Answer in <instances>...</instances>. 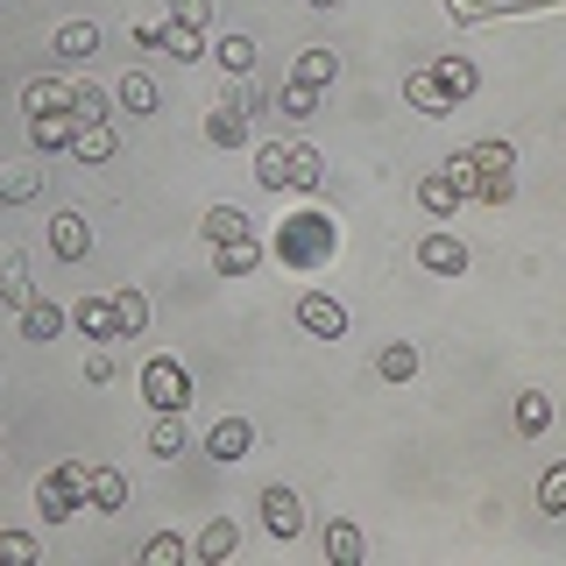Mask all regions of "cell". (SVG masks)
Instances as JSON below:
<instances>
[{"label": "cell", "mask_w": 566, "mask_h": 566, "mask_svg": "<svg viewBox=\"0 0 566 566\" xmlns=\"http://www.w3.org/2000/svg\"><path fill=\"white\" fill-rule=\"evenodd\" d=\"M318 177H326V164H318V149L312 142H262L255 149V185H270V191H318Z\"/></svg>", "instance_id": "1"}, {"label": "cell", "mask_w": 566, "mask_h": 566, "mask_svg": "<svg viewBox=\"0 0 566 566\" xmlns=\"http://www.w3.org/2000/svg\"><path fill=\"white\" fill-rule=\"evenodd\" d=\"M460 199H474V170H468V156H453L447 170H432V177L418 185V206H424V212H453Z\"/></svg>", "instance_id": "2"}, {"label": "cell", "mask_w": 566, "mask_h": 566, "mask_svg": "<svg viewBox=\"0 0 566 566\" xmlns=\"http://www.w3.org/2000/svg\"><path fill=\"white\" fill-rule=\"evenodd\" d=\"M78 495H85V468H50L43 482H35V510L57 524V517H71V510H78Z\"/></svg>", "instance_id": "3"}, {"label": "cell", "mask_w": 566, "mask_h": 566, "mask_svg": "<svg viewBox=\"0 0 566 566\" xmlns=\"http://www.w3.org/2000/svg\"><path fill=\"white\" fill-rule=\"evenodd\" d=\"M142 397H149L156 411H185V403H191V376L177 361H149V368H142Z\"/></svg>", "instance_id": "4"}, {"label": "cell", "mask_w": 566, "mask_h": 566, "mask_svg": "<svg viewBox=\"0 0 566 566\" xmlns=\"http://www.w3.org/2000/svg\"><path fill=\"white\" fill-rule=\"evenodd\" d=\"M262 531H270V538H297V531H305V503H297L283 482L262 489Z\"/></svg>", "instance_id": "5"}, {"label": "cell", "mask_w": 566, "mask_h": 566, "mask_svg": "<svg viewBox=\"0 0 566 566\" xmlns=\"http://www.w3.org/2000/svg\"><path fill=\"white\" fill-rule=\"evenodd\" d=\"M297 326L340 340V333H347V305H340V297H326V291H305V297H297Z\"/></svg>", "instance_id": "6"}, {"label": "cell", "mask_w": 566, "mask_h": 566, "mask_svg": "<svg viewBox=\"0 0 566 566\" xmlns=\"http://www.w3.org/2000/svg\"><path fill=\"white\" fill-rule=\"evenodd\" d=\"M418 262L432 276H460V270H468V241H460V234H424L418 241Z\"/></svg>", "instance_id": "7"}, {"label": "cell", "mask_w": 566, "mask_h": 566, "mask_svg": "<svg viewBox=\"0 0 566 566\" xmlns=\"http://www.w3.org/2000/svg\"><path fill=\"white\" fill-rule=\"evenodd\" d=\"M50 248H57L64 262H85L93 255V227H85L78 212H57V220H50Z\"/></svg>", "instance_id": "8"}, {"label": "cell", "mask_w": 566, "mask_h": 566, "mask_svg": "<svg viewBox=\"0 0 566 566\" xmlns=\"http://www.w3.org/2000/svg\"><path fill=\"white\" fill-rule=\"evenodd\" d=\"M206 135L220 142V149H234V142H248V114H241V99H234V93H220V99H212V120H206Z\"/></svg>", "instance_id": "9"}, {"label": "cell", "mask_w": 566, "mask_h": 566, "mask_svg": "<svg viewBox=\"0 0 566 566\" xmlns=\"http://www.w3.org/2000/svg\"><path fill=\"white\" fill-rule=\"evenodd\" d=\"M248 439H255V424H248V418H220V424L206 432V453H212V460H241Z\"/></svg>", "instance_id": "10"}, {"label": "cell", "mask_w": 566, "mask_h": 566, "mask_svg": "<svg viewBox=\"0 0 566 566\" xmlns=\"http://www.w3.org/2000/svg\"><path fill=\"white\" fill-rule=\"evenodd\" d=\"M22 106H29V114H71V78H29Z\"/></svg>", "instance_id": "11"}, {"label": "cell", "mask_w": 566, "mask_h": 566, "mask_svg": "<svg viewBox=\"0 0 566 566\" xmlns=\"http://www.w3.org/2000/svg\"><path fill=\"white\" fill-rule=\"evenodd\" d=\"M212 262H220V276H248L262 262V248L255 234H234V241H212Z\"/></svg>", "instance_id": "12"}, {"label": "cell", "mask_w": 566, "mask_h": 566, "mask_svg": "<svg viewBox=\"0 0 566 566\" xmlns=\"http://www.w3.org/2000/svg\"><path fill=\"white\" fill-rule=\"evenodd\" d=\"M0 297H8L14 312L29 305V255L22 248H0Z\"/></svg>", "instance_id": "13"}, {"label": "cell", "mask_w": 566, "mask_h": 566, "mask_svg": "<svg viewBox=\"0 0 566 566\" xmlns=\"http://www.w3.org/2000/svg\"><path fill=\"white\" fill-rule=\"evenodd\" d=\"M64 326H71L64 305H43V297H29V305H22V333H29V340H57Z\"/></svg>", "instance_id": "14"}, {"label": "cell", "mask_w": 566, "mask_h": 566, "mask_svg": "<svg viewBox=\"0 0 566 566\" xmlns=\"http://www.w3.org/2000/svg\"><path fill=\"white\" fill-rule=\"evenodd\" d=\"M85 495H93L99 510H120L128 503V474L120 468H85Z\"/></svg>", "instance_id": "15"}, {"label": "cell", "mask_w": 566, "mask_h": 566, "mask_svg": "<svg viewBox=\"0 0 566 566\" xmlns=\"http://www.w3.org/2000/svg\"><path fill=\"white\" fill-rule=\"evenodd\" d=\"M71 149H78L85 164H106V156H114V128H106V120H78V128H71Z\"/></svg>", "instance_id": "16"}, {"label": "cell", "mask_w": 566, "mask_h": 566, "mask_svg": "<svg viewBox=\"0 0 566 566\" xmlns=\"http://www.w3.org/2000/svg\"><path fill=\"white\" fill-rule=\"evenodd\" d=\"M403 99L411 106H424V114H447V85H439V71H411V85H403Z\"/></svg>", "instance_id": "17"}, {"label": "cell", "mask_w": 566, "mask_h": 566, "mask_svg": "<svg viewBox=\"0 0 566 566\" xmlns=\"http://www.w3.org/2000/svg\"><path fill=\"white\" fill-rule=\"evenodd\" d=\"M71 128H78V114H35L29 120V135H35V149H64Z\"/></svg>", "instance_id": "18"}, {"label": "cell", "mask_w": 566, "mask_h": 566, "mask_svg": "<svg viewBox=\"0 0 566 566\" xmlns=\"http://www.w3.org/2000/svg\"><path fill=\"white\" fill-rule=\"evenodd\" d=\"M234 545H241V531L227 524V517H212V524L199 531V559H234Z\"/></svg>", "instance_id": "19"}, {"label": "cell", "mask_w": 566, "mask_h": 566, "mask_svg": "<svg viewBox=\"0 0 566 566\" xmlns=\"http://www.w3.org/2000/svg\"><path fill=\"white\" fill-rule=\"evenodd\" d=\"M149 453H156V460L185 453V424H177V411H156V424H149Z\"/></svg>", "instance_id": "20"}, {"label": "cell", "mask_w": 566, "mask_h": 566, "mask_svg": "<svg viewBox=\"0 0 566 566\" xmlns=\"http://www.w3.org/2000/svg\"><path fill=\"white\" fill-rule=\"evenodd\" d=\"M326 559H333V566H354V559H361V531L333 517V524H326Z\"/></svg>", "instance_id": "21"}, {"label": "cell", "mask_w": 566, "mask_h": 566, "mask_svg": "<svg viewBox=\"0 0 566 566\" xmlns=\"http://www.w3.org/2000/svg\"><path fill=\"white\" fill-rule=\"evenodd\" d=\"M106 106H114V93H99L93 78L71 85V114H78V120H106Z\"/></svg>", "instance_id": "22"}, {"label": "cell", "mask_w": 566, "mask_h": 566, "mask_svg": "<svg viewBox=\"0 0 566 566\" xmlns=\"http://www.w3.org/2000/svg\"><path fill=\"white\" fill-rule=\"evenodd\" d=\"M206 241H234V234H248V220H241V206H206Z\"/></svg>", "instance_id": "23"}, {"label": "cell", "mask_w": 566, "mask_h": 566, "mask_svg": "<svg viewBox=\"0 0 566 566\" xmlns=\"http://www.w3.org/2000/svg\"><path fill=\"white\" fill-rule=\"evenodd\" d=\"M333 71H340V57H333V50H305V57H297V85H333Z\"/></svg>", "instance_id": "24"}, {"label": "cell", "mask_w": 566, "mask_h": 566, "mask_svg": "<svg viewBox=\"0 0 566 566\" xmlns=\"http://www.w3.org/2000/svg\"><path fill=\"white\" fill-rule=\"evenodd\" d=\"M142 326H149V297H142V291H120L114 297V333H142Z\"/></svg>", "instance_id": "25"}, {"label": "cell", "mask_w": 566, "mask_h": 566, "mask_svg": "<svg viewBox=\"0 0 566 566\" xmlns=\"http://www.w3.org/2000/svg\"><path fill=\"white\" fill-rule=\"evenodd\" d=\"M35 191H43V177H35V170H0V206H29Z\"/></svg>", "instance_id": "26"}, {"label": "cell", "mask_w": 566, "mask_h": 566, "mask_svg": "<svg viewBox=\"0 0 566 566\" xmlns=\"http://www.w3.org/2000/svg\"><path fill=\"white\" fill-rule=\"evenodd\" d=\"M120 106H128V114H149V106H156V78H149V71H128V78H120Z\"/></svg>", "instance_id": "27"}, {"label": "cell", "mask_w": 566, "mask_h": 566, "mask_svg": "<svg viewBox=\"0 0 566 566\" xmlns=\"http://www.w3.org/2000/svg\"><path fill=\"white\" fill-rule=\"evenodd\" d=\"M71 326H85V333H99V340H106V333H114V305H106V297H85V305L71 312Z\"/></svg>", "instance_id": "28"}, {"label": "cell", "mask_w": 566, "mask_h": 566, "mask_svg": "<svg viewBox=\"0 0 566 566\" xmlns=\"http://www.w3.org/2000/svg\"><path fill=\"white\" fill-rule=\"evenodd\" d=\"M376 368H382V376H389V382H403V376H418V347H403V340H397V347H382V354H376Z\"/></svg>", "instance_id": "29"}, {"label": "cell", "mask_w": 566, "mask_h": 566, "mask_svg": "<svg viewBox=\"0 0 566 566\" xmlns=\"http://www.w3.org/2000/svg\"><path fill=\"white\" fill-rule=\"evenodd\" d=\"M538 510L566 517V468H545V474H538Z\"/></svg>", "instance_id": "30"}, {"label": "cell", "mask_w": 566, "mask_h": 566, "mask_svg": "<svg viewBox=\"0 0 566 566\" xmlns=\"http://www.w3.org/2000/svg\"><path fill=\"white\" fill-rule=\"evenodd\" d=\"M468 170H517V156H510V142H482V149H468Z\"/></svg>", "instance_id": "31"}, {"label": "cell", "mask_w": 566, "mask_h": 566, "mask_svg": "<svg viewBox=\"0 0 566 566\" xmlns=\"http://www.w3.org/2000/svg\"><path fill=\"white\" fill-rule=\"evenodd\" d=\"M212 57H220V71H234V78H241V71L255 64V43H248V35H227V43L212 50Z\"/></svg>", "instance_id": "32"}, {"label": "cell", "mask_w": 566, "mask_h": 566, "mask_svg": "<svg viewBox=\"0 0 566 566\" xmlns=\"http://www.w3.org/2000/svg\"><path fill=\"white\" fill-rule=\"evenodd\" d=\"M142 559H149V566H177V559H185V538H177V531H156V538L142 545Z\"/></svg>", "instance_id": "33"}, {"label": "cell", "mask_w": 566, "mask_h": 566, "mask_svg": "<svg viewBox=\"0 0 566 566\" xmlns=\"http://www.w3.org/2000/svg\"><path fill=\"white\" fill-rule=\"evenodd\" d=\"M93 43H99V29H93V22H64V29H57V50H64V57H85Z\"/></svg>", "instance_id": "34"}, {"label": "cell", "mask_w": 566, "mask_h": 566, "mask_svg": "<svg viewBox=\"0 0 566 566\" xmlns=\"http://www.w3.org/2000/svg\"><path fill=\"white\" fill-rule=\"evenodd\" d=\"M517 424H524V432H545V424H553V397H538V389H531V397L517 403Z\"/></svg>", "instance_id": "35"}, {"label": "cell", "mask_w": 566, "mask_h": 566, "mask_svg": "<svg viewBox=\"0 0 566 566\" xmlns=\"http://www.w3.org/2000/svg\"><path fill=\"white\" fill-rule=\"evenodd\" d=\"M164 50H170V57H199V29H185V22H164Z\"/></svg>", "instance_id": "36"}, {"label": "cell", "mask_w": 566, "mask_h": 566, "mask_svg": "<svg viewBox=\"0 0 566 566\" xmlns=\"http://www.w3.org/2000/svg\"><path fill=\"white\" fill-rule=\"evenodd\" d=\"M439 85H447V99H468L474 93V64H439Z\"/></svg>", "instance_id": "37"}, {"label": "cell", "mask_w": 566, "mask_h": 566, "mask_svg": "<svg viewBox=\"0 0 566 566\" xmlns=\"http://www.w3.org/2000/svg\"><path fill=\"white\" fill-rule=\"evenodd\" d=\"M276 106H283L291 120H305V114H312V85H297V78H291V85L276 93Z\"/></svg>", "instance_id": "38"}, {"label": "cell", "mask_w": 566, "mask_h": 566, "mask_svg": "<svg viewBox=\"0 0 566 566\" xmlns=\"http://www.w3.org/2000/svg\"><path fill=\"white\" fill-rule=\"evenodd\" d=\"M206 14H212V0H170V22H185V29H206Z\"/></svg>", "instance_id": "39"}, {"label": "cell", "mask_w": 566, "mask_h": 566, "mask_svg": "<svg viewBox=\"0 0 566 566\" xmlns=\"http://www.w3.org/2000/svg\"><path fill=\"white\" fill-rule=\"evenodd\" d=\"M0 559H35V538L29 531H0Z\"/></svg>", "instance_id": "40"}, {"label": "cell", "mask_w": 566, "mask_h": 566, "mask_svg": "<svg viewBox=\"0 0 566 566\" xmlns=\"http://www.w3.org/2000/svg\"><path fill=\"white\" fill-rule=\"evenodd\" d=\"M106 376H114V347H93L85 354V382H106Z\"/></svg>", "instance_id": "41"}, {"label": "cell", "mask_w": 566, "mask_h": 566, "mask_svg": "<svg viewBox=\"0 0 566 566\" xmlns=\"http://www.w3.org/2000/svg\"><path fill=\"white\" fill-rule=\"evenodd\" d=\"M135 43L142 50H164V22H135Z\"/></svg>", "instance_id": "42"}, {"label": "cell", "mask_w": 566, "mask_h": 566, "mask_svg": "<svg viewBox=\"0 0 566 566\" xmlns=\"http://www.w3.org/2000/svg\"><path fill=\"white\" fill-rule=\"evenodd\" d=\"M312 8H340V0H312Z\"/></svg>", "instance_id": "43"}]
</instances>
